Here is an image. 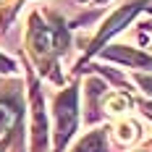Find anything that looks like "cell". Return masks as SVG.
<instances>
[{
	"mask_svg": "<svg viewBox=\"0 0 152 152\" xmlns=\"http://www.w3.org/2000/svg\"><path fill=\"white\" fill-rule=\"evenodd\" d=\"M147 5H150L147 0H139V3H126L123 8H118V11H115V13H113V16L105 21V24H102V29L97 31V37H94V39H92V45L87 47V55L97 53L100 47L105 45V39H110L115 31H121L123 26H126V24H129V21H131V18L139 13V11H144Z\"/></svg>",
	"mask_w": 152,
	"mask_h": 152,
	"instance_id": "obj_3",
	"label": "cell"
},
{
	"mask_svg": "<svg viewBox=\"0 0 152 152\" xmlns=\"http://www.w3.org/2000/svg\"><path fill=\"white\" fill-rule=\"evenodd\" d=\"M144 29H147V31H152V24H144Z\"/></svg>",
	"mask_w": 152,
	"mask_h": 152,
	"instance_id": "obj_14",
	"label": "cell"
},
{
	"mask_svg": "<svg viewBox=\"0 0 152 152\" xmlns=\"http://www.w3.org/2000/svg\"><path fill=\"white\" fill-rule=\"evenodd\" d=\"M76 100H79V92L76 87H68L63 89L55 102H53V110H55V150L61 152L63 144L68 142V137L76 131V123H79V107H76Z\"/></svg>",
	"mask_w": 152,
	"mask_h": 152,
	"instance_id": "obj_2",
	"label": "cell"
},
{
	"mask_svg": "<svg viewBox=\"0 0 152 152\" xmlns=\"http://www.w3.org/2000/svg\"><path fill=\"white\" fill-rule=\"evenodd\" d=\"M97 3H102V0H97Z\"/></svg>",
	"mask_w": 152,
	"mask_h": 152,
	"instance_id": "obj_15",
	"label": "cell"
},
{
	"mask_svg": "<svg viewBox=\"0 0 152 152\" xmlns=\"http://www.w3.org/2000/svg\"><path fill=\"white\" fill-rule=\"evenodd\" d=\"M107 61H118L123 63V66H134V68H150L152 71V58L150 55H144V53H137L134 47H126V45H113L110 50H105L102 53Z\"/></svg>",
	"mask_w": 152,
	"mask_h": 152,
	"instance_id": "obj_5",
	"label": "cell"
},
{
	"mask_svg": "<svg viewBox=\"0 0 152 152\" xmlns=\"http://www.w3.org/2000/svg\"><path fill=\"white\" fill-rule=\"evenodd\" d=\"M74 152H105V131H92L74 147Z\"/></svg>",
	"mask_w": 152,
	"mask_h": 152,
	"instance_id": "obj_8",
	"label": "cell"
},
{
	"mask_svg": "<svg viewBox=\"0 0 152 152\" xmlns=\"http://www.w3.org/2000/svg\"><path fill=\"white\" fill-rule=\"evenodd\" d=\"M31 152H45L47 147V118L42 107V94L31 81Z\"/></svg>",
	"mask_w": 152,
	"mask_h": 152,
	"instance_id": "obj_4",
	"label": "cell"
},
{
	"mask_svg": "<svg viewBox=\"0 0 152 152\" xmlns=\"http://www.w3.org/2000/svg\"><path fill=\"white\" fill-rule=\"evenodd\" d=\"M18 5H21V0H13V3L8 5V11H3V13H0V24H3V26H5V24L11 21V16H13L16 11H18Z\"/></svg>",
	"mask_w": 152,
	"mask_h": 152,
	"instance_id": "obj_10",
	"label": "cell"
},
{
	"mask_svg": "<svg viewBox=\"0 0 152 152\" xmlns=\"http://www.w3.org/2000/svg\"><path fill=\"white\" fill-rule=\"evenodd\" d=\"M5 144H8V142H0V152H3V150H5Z\"/></svg>",
	"mask_w": 152,
	"mask_h": 152,
	"instance_id": "obj_13",
	"label": "cell"
},
{
	"mask_svg": "<svg viewBox=\"0 0 152 152\" xmlns=\"http://www.w3.org/2000/svg\"><path fill=\"white\" fill-rule=\"evenodd\" d=\"M68 45V31L61 21L55 18L53 26L42 24V18L37 13L29 16V26H26V50L34 58V63L39 66L42 74H53L55 81H61V76L55 74V55L63 53Z\"/></svg>",
	"mask_w": 152,
	"mask_h": 152,
	"instance_id": "obj_1",
	"label": "cell"
},
{
	"mask_svg": "<svg viewBox=\"0 0 152 152\" xmlns=\"http://www.w3.org/2000/svg\"><path fill=\"white\" fill-rule=\"evenodd\" d=\"M113 134L118 139V144H134L139 139V123L129 121V118H121V121L113 126Z\"/></svg>",
	"mask_w": 152,
	"mask_h": 152,
	"instance_id": "obj_6",
	"label": "cell"
},
{
	"mask_svg": "<svg viewBox=\"0 0 152 152\" xmlns=\"http://www.w3.org/2000/svg\"><path fill=\"white\" fill-rule=\"evenodd\" d=\"M16 118H18V107L11 105L8 100H0V137L11 131V126H13Z\"/></svg>",
	"mask_w": 152,
	"mask_h": 152,
	"instance_id": "obj_9",
	"label": "cell"
},
{
	"mask_svg": "<svg viewBox=\"0 0 152 152\" xmlns=\"http://www.w3.org/2000/svg\"><path fill=\"white\" fill-rule=\"evenodd\" d=\"M102 107H105V113H110V115H126L129 107H131V100L123 92H113V94L105 97V105Z\"/></svg>",
	"mask_w": 152,
	"mask_h": 152,
	"instance_id": "obj_7",
	"label": "cell"
},
{
	"mask_svg": "<svg viewBox=\"0 0 152 152\" xmlns=\"http://www.w3.org/2000/svg\"><path fill=\"white\" fill-rule=\"evenodd\" d=\"M16 66H13V61L11 58H5V55H0V74H11Z\"/></svg>",
	"mask_w": 152,
	"mask_h": 152,
	"instance_id": "obj_11",
	"label": "cell"
},
{
	"mask_svg": "<svg viewBox=\"0 0 152 152\" xmlns=\"http://www.w3.org/2000/svg\"><path fill=\"white\" fill-rule=\"evenodd\" d=\"M137 84L144 92H150V94H152V76H137Z\"/></svg>",
	"mask_w": 152,
	"mask_h": 152,
	"instance_id": "obj_12",
	"label": "cell"
}]
</instances>
